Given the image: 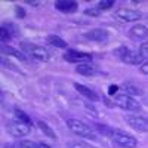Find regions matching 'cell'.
<instances>
[{
  "mask_svg": "<svg viewBox=\"0 0 148 148\" xmlns=\"http://www.w3.org/2000/svg\"><path fill=\"white\" fill-rule=\"evenodd\" d=\"M67 126L74 135H77V136H82L84 139H90V141H96V133L93 132V129L89 125H86L84 121L77 120V119H68Z\"/></svg>",
  "mask_w": 148,
  "mask_h": 148,
  "instance_id": "1",
  "label": "cell"
},
{
  "mask_svg": "<svg viewBox=\"0 0 148 148\" xmlns=\"http://www.w3.org/2000/svg\"><path fill=\"white\" fill-rule=\"evenodd\" d=\"M21 51L25 53L27 56L36 59V61H42V62H46V61L51 59V53L46 47L40 46V45H34V43H28V42H22L21 45Z\"/></svg>",
  "mask_w": 148,
  "mask_h": 148,
  "instance_id": "2",
  "label": "cell"
},
{
  "mask_svg": "<svg viewBox=\"0 0 148 148\" xmlns=\"http://www.w3.org/2000/svg\"><path fill=\"white\" fill-rule=\"evenodd\" d=\"M114 105L125 110V111H132V113H141L142 111V105L139 104V101H136L133 96L127 95V93H117L114 98Z\"/></svg>",
  "mask_w": 148,
  "mask_h": 148,
  "instance_id": "3",
  "label": "cell"
},
{
  "mask_svg": "<svg viewBox=\"0 0 148 148\" xmlns=\"http://www.w3.org/2000/svg\"><path fill=\"white\" fill-rule=\"evenodd\" d=\"M114 53H116V56H119L123 61V62L130 64V65H141L142 61H144V58L141 56L139 52H133L126 46H120L119 49L114 51Z\"/></svg>",
  "mask_w": 148,
  "mask_h": 148,
  "instance_id": "4",
  "label": "cell"
},
{
  "mask_svg": "<svg viewBox=\"0 0 148 148\" xmlns=\"http://www.w3.org/2000/svg\"><path fill=\"white\" fill-rule=\"evenodd\" d=\"M6 129H8V132L12 135V136H16V138L27 136V135L31 132V126L25 125L24 121H19V120H16V119L8 121Z\"/></svg>",
  "mask_w": 148,
  "mask_h": 148,
  "instance_id": "5",
  "label": "cell"
},
{
  "mask_svg": "<svg viewBox=\"0 0 148 148\" xmlns=\"http://www.w3.org/2000/svg\"><path fill=\"white\" fill-rule=\"evenodd\" d=\"M113 141H114L120 148H136V147H138L136 138H133L132 135L125 133V132H121V130H114Z\"/></svg>",
  "mask_w": 148,
  "mask_h": 148,
  "instance_id": "6",
  "label": "cell"
},
{
  "mask_svg": "<svg viewBox=\"0 0 148 148\" xmlns=\"http://www.w3.org/2000/svg\"><path fill=\"white\" fill-rule=\"evenodd\" d=\"M125 121L136 130L148 132V116H136V114H127L125 116Z\"/></svg>",
  "mask_w": 148,
  "mask_h": 148,
  "instance_id": "7",
  "label": "cell"
},
{
  "mask_svg": "<svg viewBox=\"0 0 148 148\" xmlns=\"http://www.w3.org/2000/svg\"><path fill=\"white\" fill-rule=\"evenodd\" d=\"M114 16L119 19V21H123V22H133V21H138L142 18V14L139 10H135V9H126V8H121V9H117L114 12Z\"/></svg>",
  "mask_w": 148,
  "mask_h": 148,
  "instance_id": "8",
  "label": "cell"
},
{
  "mask_svg": "<svg viewBox=\"0 0 148 148\" xmlns=\"http://www.w3.org/2000/svg\"><path fill=\"white\" fill-rule=\"evenodd\" d=\"M62 58L68 62L73 64H83V62H90L92 61V55L88 52H77V51H67Z\"/></svg>",
  "mask_w": 148,
  "mask_h": 148,
  "instance_id": "9",
  "label": "cell"
},
{
  "mask_svg": "<svg viewBox=\"0 0 148 148\" xmlns=\"http://www.w3.org/2000/svg\"><path fill=\"white\" fill-rule=\"evenodd\" d=\"M84 39H88L90 42H96V43H107L108 40V33L102 28H93L88 33L83 34Z\"/></svg>",
  "mask_w": 148,
  "mask_h": 148,
  "instance_id": "10",
  "label": "cell"
},
{
  "mask_svg": "<svg viewBox=\"0 0 148 148\" xmlns=\"http://www.w3.org/2000/svg\"><path fill=\"white\" fill-rule=\"evenodd\" d=\"M55 9L62 14H74L79 10V3L73 0H58L55 2Z\"/></svg>",
  "mask_w": 148,
  "mask_h": 148,
  "instance_id": "11",
  "label": "cell"
},
{
  "mask_svg": "<svg viewBox=\"0 0 148 148\" xmlns=\"http://www.w3.org/2000/svg\"><path fill=\"white\" fill-rule=\"evenodd\" d=\"M74 89H76L79 93H82L86 99H89V101H92V102L99 101V95H98L96 92H93L92 89H89L88 86L82 84V83H74Z\"/></svg>",
  "mask_w": 148,
  "mask_h": 148,
  "instance_id": "12",
  "label": "cell"
},
{
  "mask_svg": "<svg viewBox=\"0 0 148 148\" xmlns=\"http://www.w3.org/2000/svg\"><path fill=\"white\" fill-rule=\"evenodd\" d=\"M148 36V27H145L144 24H136L129 30V37L133 40H142Z\"/></svg>",
  "mask_w": 148,
  "mask_h": 148,
  "instance_id": "13",
  "label": "cell"
},
{
  "mask_svg": "<svg viewBox=\"0 0 148 148\" xmlns=\"http://www.w3.org/2000/svg\"><path fill=\"white\" fill-rule=\"evenodd\" d=\"M76 71L79 74H82V76L90 77V76H95V74L98 73V68L92 62H83V64H77L76 65Z\"/></svg>",
  "mask_w": 148,
  "mask_h": 148,
  "instance_id": "14",
  "label": "cell"
},
{
  "mask_svg": "<svg viewBox=\"0 0 148 148\" xmlns=\"http://www.w3.org/2000/svg\"><path fill=\"white\" fill-rule=\"evenodd\" d=\"M123 89H125V93H127V95H130V96H141V95H144V90L139 88L136 83L127 82V83H125Z\"/></svg>",
  "mask_w": 148,
  "mask_h": 148,
  "instance_id": "15",
  "label": "cell"
},
{
  "mask_svg": "<svg viewBox=\"0 0 148 148\" xmlns=\"http://www.w3.org/2000/svg\"><path fill=\"white\" fill-rule=\"evenodd\" d=\"M37 126H39V129H40V130H42V132L46 135L47 138H51V139H53V141H56V139H58V136H56L55 130H53L51 126H49L46 121H42V120H39V121H37Z\"/></svg>",
  "mask_w": 148,
  "mask_h": 148,
  "instance_id": "16",
  "label": "cell"
},
{
  "mask_svg": "<svg viewBox=\"0 0 148 148\" xmlns=\"http://www.w3.org/2000/svg\"><path fill=\"white\" fill-rule=\"evenodd\" d=\"M2 51H3V53H8V55H12V56L18 58L19 61H27V59H28L25 53L21 52V51H18V49H15V47H10V46H5V45H3Z\"/></svg>",
  "mask_w": 148,
  "mask_h": 148,
  "instance_id": "17",
  "label": "cell"
},
{
  "mask_svg": "<svg viewBox=\"0 0 148 148\" xmlns=\"http://www.w3.org/2000/svg\"><path fill=\"white\" fill-rule=\"evenodd\" d=\"M47 43L49 45H52V46H55V47H59V49H65L68 45H67V42L64 40V39H61L59 36H55V34H51V36H47Z\"/></svg>",
  "mask_w": 148,
  "mask_h": 148,
  "instance_id": "18",
  "label": "cell"
},
{
  "mask_svg": "<svg viewBox=\"0 0 148 148\" xmlns=\"http://www.w3.org/2000/svg\"><path fill=\"white\" fill-rule=\"evenodd\" d=\"M15 119L19 120V121H24V123H25V125H28V126H31V119H30V116H28L27 113H24L22 110H15Z\"/></svg>",
  "mask_w": 148,
  "mask_h": 148,
  "instance_id": "19",
  "label": "cell"
},
{
  "mask_svg": "<svg viewBox=\"0 0 148 148\" xmlns=\"http://www.w3.org/2000/svg\"><path fill=\"white\" fill-rule=\"evenodd\" d=\"M95 127H96L98 130H99L102 135H105V136L113 138V135H114V129H111V127H108V126H105V125H101V123H96Z\"/></svg>",
  "mask_w": 148,
  "mask_h": 148,
  "instance_id": "20",
  "label": "cell"
},
{
  "mask_svg": "<svg viewBox=\"0 0 148 148\" xmlns=\"http://www.w3.org/2000/svg\"><path fill=\"white\" fill-rule=\"evenodd\" d=\"M114 6V0H101V2L99 3H98V9H99L101 12L102 10H107V9H111V8H113Z\"/></svg>",
  "mask_w": 148,
  "mask_h": 148,
  "instance_id": "21",
  "label": "cell"
},
{
  "mask_svg": "<svg viewBox=\"0 0 148 148\" xmlns=\"http://www.w3.org/2000/svg\"><path fill=\"white\" fill-rule=\"evenodd\" d=\"M0 36H2V42H3V43H6V42H9V40L12 39L10 31H9L5 25H2V28H0Z\"/></svg>",
  "mask_w": 148,
  "mask_h": 148,
  "instance_id": "22",
  "label": "cell"
},
{
  "mask_svg": "<svg viewBox=\"0 0 148 148\" xmlns=\"http://www.w3.org/2000/svg\"><path fill=\"white\" fill-rule=\"evenodd\" d=\"M84 15H88V16H99L101 15V10L98 9V8H89V9H86L84 10Z\"/></svg>",
  "mask_w": 148,
  "mask_h": 148,
  "instance_id": "23",
  "label": "cell"
},
{
  "mask_svg": "<svg viewBox=\"0 0 148 148\" xmlns=\"http://www.w3.org/2000/svg\"><path fill=\"white\" fill-rule=\"evenodd\" d=\"M19 148H39V144H36L33 141H21L19 144Z\"/></svg>",
  "mask_w": 148,
  "mask_h": 148,
  "instance_id": "24",
  "label": "cell"
},
{
  "mask_svg": "<svg viewBox=\"0 0 148 148\" xmlns=\"http://www.w3.org/2000/svg\"><path fill=\"white\" fill-rule=\"evenodd\" d=\"M139 53H141V56H142L145 61H148V43H142V45H141Z\"/></svg>",
  "mask_w": 148,
  "mask_h": 148,
  "instance_id": "25",
  "label": "cell"
},
{
  "mask_svg": "<svg viewBox=\"0 0 148 148\" xmlns=\"http://www.w3.org/2000/svg\"><path fill=\"white\" fill-rule=\"evenodd\" d=\"M3 25L10 31V34H12V37H14V36H16L18 34V28H15V25H14V24H10V22H6V24H3Z\"/></svg>",
  "mask_w": 148,
  "mask_h": 148,
  "instance_id": "26",
  "label": "cell"
},
{
  "mask_svg": "<svg viewBox=\"0 0 148 148\" xmlns=\"http://www.w3.org/2000/svg\"><path fill=\"white\" fill-rule=\"evenodd\" d=\"M15 14H16V16H18L19 19L25 18V10H24L22 6H16V8H15Z\"/></svg>",
  "mask_w": 148,
  "mask_h": 148,
  "instance_id": "27",
  "label": "cell"
},
{
  "mask_svg": "<svg viewBox=\"0 0 148 148\" xmlns=\"http://www.w3.org/2000/svg\"><path fill=\"white\" fill-rule=\"evenodd\" d=\"M117 92H119V86H116V84H111L110 88H108V93L113 96V95H117Z\"/></svg>",
  "mask_w": 148,
  "mask_h": 148,
  "instance_id": "28",
  "label": "cell"
},
{
  "mask_svg": "<svg viewBox=\"0 0 148 148\" xmlns=\"http://www.w3.org/2000/svg\"><path fill=\"white\" fill-rule=\"evenodd\" d=\"M139 70H141L142 74H148V61H145V62L141 64V68Z\"/></svg>",
  "mask_w": 148,
  "mask_h": 148,
  "instance_id": "29",
  "label": "cell"
},
{
  "mask_svg": "<svg viewBox=\"0 0 148 148\" xmlns=\"http://www.w3.org/2000/svg\"><path fill=\"white\" fill-rule=\"evenodd\" d=\"M39 148H52V147L46 142H39Z\"/></svg>",
  "mask_w": 148,
  "mask_h": 148,
  "instance_id": "30",
  "label": "cell"
},
{
  "mask_svg": "<svg viewBox=\"0 0 148 148\" xmlns=\"http://www.w3.org/2000/svg\"><path fill=\"white\" fill-rule=\"evenodd\" d=\"M70 148H84L82 144H77V142H74V144H71V147Z\"/></svg>",
  "mask_w": 148,
  "mask_h": 148,
  "instance_id": "31",
  "label": "cell"
},
{
  "mask_svg": "<svg viewBox=\"0 0 148 148\" xmlns=\"http://www.w3.org/2000/svg\"><path fill=\"white\" fill-rule=\"evenodd\" d=\"M27 3L31 5V6H39L40 5V2H33V0H27Z\"/></svg>",
  "mask_w": 148,
  "mask_h": 148,
  "instance_id": "32",
  "label": "cell"
},
{
  "mask_svg": "<svg viewBox=\"0 0 148 148\" xmlns=\"http://www.w3.org/2000/svg\"><path fill=\"white\" fill-rule=\"evenodd\" d=\"M5 148H14V145H12V144H6Z\"/></svg>",
  "mask_w": 148,
  "mask_h": 148,
  "instance_id": "33",
  "label": "cell"
}]
</instances>
